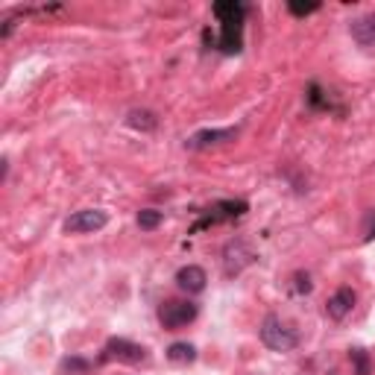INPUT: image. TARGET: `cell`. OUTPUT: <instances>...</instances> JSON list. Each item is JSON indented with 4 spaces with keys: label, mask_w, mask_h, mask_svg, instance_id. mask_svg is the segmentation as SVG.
Wrapping results in <instances>:
<instances>
[{
    "label": "cell",
    "mask_w": 375,
    "mask_h": 375,
    "mask_svg": "<svg viewBox=\"0 0 375 375\" xmlns=\"http://www.w3.org/2000/svg\"><path fill=\"white\" fill-rule=\"evenodd\" d=\"M214 18L220 21V36H217V50L226 56H235L243 50V18H247V6L240 0H217L214 6Z\"/></svg>",
    "instance_id": "obj_1"
},
{
    "label": "cell",
    "mask_w": 375,
    "mask_h": 375,
    "mask_svg": "<svg viewBox=\"0 0 375 375\" xmlns=\"http://www.w3.org/2000/svg\"><path fill=\"white\" fill-rule=\"evenodd\" d=\"M261 343H264L267 349H273V352H293L299 346V334L282 317L270 314V317H264V322H261Z\"/></svg>",
    "instance_id": "obj_2"
},
{
    "label": "cell",
    "mask_w": 375,
    "mask_h": 375,
    "mask_svg": "<svg viewBox=\"0 0 375 375\" xmlns=\"http://www.w3.org/2000/svg\"><path fill=\"white\" fill-rule=\"evenodd\" d=\"M197 314H200V308L191 299H168V302L158 305V322L165 325L168 332L185 329V325H191L197 320Z\"/></svg>",
    "instance_id": "obj_3"
},
{
    "label": "cell",
    "mask_w": 375,
    "mask_h": 375,
    "mask_svg": "<svg viewBox=\"0 0 375 375\" xmlns=\"http://www.w3.org/2000/svg\"><path fill=\"white\" fill-rule=\"evenodd\" d=\"M250 211V203L247 200H220L208 208V214L203 220H197L191 226V235H197L200 229H208V226H217V223H226V220H238Z\"/></svg>",
    "instance_id": "obj_4"
},
{
    "label": "cell",
    "mask_w": 375,
    "mask_h": 375,
    "mask_svg": "<svg viewBox=\"0 0 375 375\" xmlns=\"http://www.w3.org/2000/svg\"><path fill=\"white\" fill-rule=\"evenodd\" d=\"M100 361L144 364V361H146V349H144V346H138V343H132V340H126V337H111V340H106Z\"/></svg>",
    "instance_id": "obj_5"
},
{
    "label": "cell",
    "mask_w": 375,
    "mask_h": 375,
    "mask_svg": "<svg viewBox=\"0 0 375 375\" xmlns=\"http://www.w3.org/2000/svg\"><path fill=\"white\" fill-rule=\"evenodd\" d=\"M109 223V214L103 208H83L74 211V214L64 220V232L68 235H83V232H97Z\"/></svg>",
    "instance_id": "obj_6"
},
{
    "label": "cell",
    "mask_w": 375,
    "mask_h": 375,
    "mask_svg": "<svg viewBox=\"0 0 375 375\" xmlns=\"http://www.w3.org/2000/svg\"><path fill=\"white\" fill-rule=\"evenodd\" d=\"M258 255H255V250L250 247V243L247 240H229V243H226V250H223V264H226V273H240L243 267H247V264H252V261H255Z\"/></svg>",
    "instance_id": "obj_7"
},
{
    "label": "cell",
    "mask_w": 375,
    "mask_h": 375,
    "mask_svg": "<svg viewBox=\"0 0 375 375\" xmlns=\"http://www.w3.org/2000/svg\"><path fill=\"white\" fill-rule=\"evenodd\" d=\"M238 135V126H229V129H200V132H193L185 146L188 150H208V146L214 144H223V141H232Z\"/></svg>",
    "instance_id": "obj_8"
},
{
    "label": "cell",
    "mask_w": 375,
    "mask_h": 375,
    "mask_svg": "<svg viewBox=\"0 0 375 375\" xmlns=\"http://www.w3.org/2000/svg\"><path fill=\"white\" fill-rule=\"evenodd\" d=\"M208 285V275L200 264H185V267H179L176 273V287L179 290H185V293H203Z\"/></svg>",
    "instance_id": "obj_9"
},
{
    "label": "cell",
    "mask_w": 375,
    "mask_h": 375,
    "mask_svg": "<svg viewBox=\"0 0 375 375\" xmlns=\"http://www.w3.org/2000/svg\"><path fill=\"white\" fill-rule=\"evenodd\" d=\"M355 302H357V293H355L352 287H337V290L332 293L329 305H325V314H329L332 320H346V317L352 314Z\"/></svg>",
    "instance_id": "obj_10"
},
{
    "label": "cell",
    "mask_w": 375,
    "mask_h": 375,
    "mask_svg": "<svg viewBox=\"0 0 375 375\" xmlns=\"http://www.w3.org/2000/svg\"><path fill=\"white\" fill-rule=\"evenodd\" d=\"M349 32L361 47H375V12H367L361 18H355L349 24Z\"/></svg>",
    "instance_id": "obj_11"
},
{
    "label": "cell",
    "mask_w": 375,
    "mask_h": 375,
    "mask_svg": "<svg viewBox=\"0 0 375 375\" xmlns=\"http://www.w3.org/2000/svg\"><path fill=\"white\" fill-rule=\"evenodd\" d=\"M126 123L132 129H141V132H153V129L158 126V118L153 115V111H146V109H132L126 115Z\"/></svg>",
    "instance_id": "obj_12"
},
{
    "label": "cell",
    "mask_w": 375,
    "mask_h": 375,
    "mask_svg": "<svg viewBox=\"0 0 375 375\" xmlns=\"http://www.w3.org/2000/svg\"><path fill=\"white\" fill-rule=\"evenodd\" d=\"M168 357L173 364H193L197 361V346H191V343H173L168 349Z\"/></svg>",
    "instance_id": "obj_13"
},
{
    "label": "cell",
    "mask_w": 375,
    "mask_h": 375,
    "mask_svg": "<svg viewBox=\"0 0 375 375\" xmlns=\"http://www.w3.org/2000/svg\"><path fill=\"white\" fill-rule=\"evenodd\" d=\"M349 361L355 367V375H372V357L367 349H352L349 352Z\"/></svg>",
    "instance_id": "obj_14"
},
{
    "label": "cell",
    "mask_w": 375,
    "mask_h": 375,
    "mask_svg": "<svg viewBox=\"0 0 375 375\" xmlns=\"http://www.w3.org/2000/svg\"><path fill=\"white\" fill-rule=\"evenodd\" d=\"M161 220H165V211H156V208H144V211H138V226H141V229H146V232L158 229Z\"/></svg>",
    "instance_id": "obj_15"
},
{
    "label": "cell",
    "mask_w": 375,
    "mask_h": 375,
    "mask_svg": "<svg viewBox=\"0 0 375 375\" xmlns=\"http://www.w3.org/2000/svg\"><path fill=\"white\" fill-rule=\"evenodd\" d=\"M308 106H311V109H329V106H332V103H329V94H325L317 83L308 86Z\"/></svg>",
    "instance_id": "obj_16"
},
{
    "label": "cell",
    "mask_w": 375,
    "mask_h": 375,
    "mask_svg": "<svg viewBox=\"0 0 375 375\" xmlns=\"http://www.w3.org/2000/svg\"><path fill=\"white\" fill-rule=\"evenodd\" d=\"M317 9H320L317 0H311V4H299V0H290V4H287V12H290V15H296V18H305V15H314Z\"/></svg>",
    "instance_id": "obj_17"
},
{
    "label": "cell",
    "mask_w": 375,
    "mask_h": 375,
    "mask_svg": "<svg viewBox=\"0 0 375 375\" xmlns=\"http://www.w3.org/2000/svg\"><path fill=\"white\" fill-rule=\"evenodd\" d=\"M311 275L308 273H293V293H296V296H302V293H311Z\"/></svg>",
    "instance_id": "obj_18"
},
{
    "label": "cell",
    "mask_w": 375,
    "mask_h": 375,
    "mask_svg": "<svg viewBox=\"0 0 375 375\" xmlns=\"http://www.w3.org/2000/svg\"><path fill=\"white\" fill-rule=\"evenodd\" d=\"M64 369H71V372H86L88 369V361H83V357H64Z\"/></svg>",
    "instance_id": "obj_19"
},
{
    "label": "cell",
    "mask_w": 375,
    "mask_h": 375,
    "mask_svg": "<svg viewBox=\"0 0 375 375\" xmlns=\"http://www.w3.org/2000/svg\"><path fill=\"white\" fill-rule=\"evenodd\" d=\"M375 238V208L367 211V223H364V243H369Z\"/></svg>",
    "instance_id": "obj_20"
}]
</instances>
